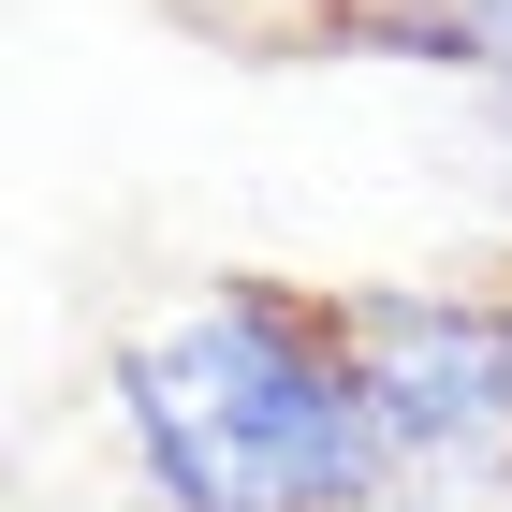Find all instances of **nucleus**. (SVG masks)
<instances>
[{"label": "nucleus", "instance_id": "nucleus-1", "mask_svg": "<svg viewBox=\"0 0 512 512\" xmlns=\"http://www.w3.org/2000/svg\"><path fill=\"white\" fill-rule=\"evenodd\" d=\"M118 410L176 512H395V439L352 308L322 322L264 278H220L118 352Z\"/></svg>", "mask_w": 512, "mask_h": 512}, {"label": "nucleus", "instance_id": "nucleus-2", "mask_svg": "<svg viewBox=\"0 0 512 512\" xmlns=\"http://www.w3.org/2000/svg\"><path fill=\"white\" fill-rule=\"evenodd\" d=\"M352 352L381 381L395 512H512V308L381 293V308H352Z\"/></svg>", "mask_w": 512, "mask_h": 512}, {"label": "nucleus", "instance_id": "nucleus-3", "mask_svg": "<svg viewBox=\"0 0 512 512\" xmlns=\"http://www.w3.org/2000/svg\"><path fill=\"white\" fill-rule=\"evenodd\" d=\"M322 15L352 44H381V59H454L512 103V0H322Z\"/></svg>", "mask_w": 512, "mask_h": 512}]
</instances>
